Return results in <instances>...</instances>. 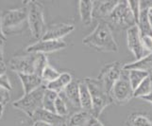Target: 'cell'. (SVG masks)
<instances>
[{"instance_id": "obj_1", "label": "cell", "mask_w": 152, "mask_h": 126, "mask_svg": "<svg viewBox=\"0 0 152 126\" xmlns=\"http://www.w3.org/2000/svg\"><path fill=\"white\" fill-rule=\"evenodd\" d=\"M82 44L101 52H117L118 45L113 29L105 20H100L90 34L82 39Z\"/></svg>"}, {"instance_id": "obj_2", "label": "cell", "mask_w": 152, "mask_h": 126, "mask_svg": "<svg viewBox=\"0 0 152 126\" xmlns=\"http://www.w3.org/2000/svg\"><path fill=\"white\" fill-rule=\"evenodd\" d=\"M28 26V8L25 6L18 9L9 10L2 13V29L6 37L21 33Z\"/></svg>"}, {"instance_id": "obj_3", "label": "cell", "mask_w": 152, "mask_h": 126, "mask_svg": "<svg viewBox=\"0 0 152 126\" xmlns=\"http://www.w3.org/2000/svg\"><path fill=\"white\" fill-rule=\"evenodd\" d=\"M84 81L87 83L92 98V115L98 118L104 111V109L113 103V99L111 96L105 91L97 78L88 77L84 79Z\"/></svg>"}, {"instance_id": "obj_4", "label": "cell", "mask_w": 152, "mask_h": 126, "mask_svg": "<svg viewBox=\"0 0 152 126\" xmlns=\"http://www.w3.org/2000/svg\"><path fill=\"white\" fill-rule=\"evenodd\" d=\"M105 21L109 24L112 29H114L115 30H128L133 26H136L135 19L129 6V2L126 0L118 1L112 13Z\"/></svg>"}, {"instance_id": "obj_5", "label": "cell", "mask_w": 152, "mask_h": 126, "mask_svg": "<svg viewBox=\"0 0 152 126\" xmlns=\"http://www.w3.org/2000/svg\"><path fill=\"white\" fill-rule=\"evenodd\" d=\"M28 8V24L32 37L38 41L43 38L45 32V21L44 6L38 1H25Z\"/></svg>"}, {"instance_id": "obj_6", "label": "cell", "mask_w": 152, "mask_h": 126, "mask_svg": "<svg viewBox=\"0 0 152 126\" xmlns=\"http://www.w3.org/2000/svg\"><path fill=\"white\" fill-rule=\"evenodd\" d=\"M45 85L40 88L30 92L28 94H24L22 98L12 102V106L15 109L25 113L28 117L32 119L35 112L40 108H43V98L45 91Z\"/></svg>"}, {"instance_id": "obj_7", "label": "cell", "mask_w": 152, "mask_h": 126, "mask_svg": "<svg viewBox=\"0 0 152 126\" xmlns=\"http://www.w3.org/2000/svg\"><path fill=\"white\" fill-rule=\"evenodd\" d=\"M133 92L134 91L128 77V72L123 70L121 77L115 83L112 89L111 98L113 102L118 105H124L133 98Z\"/></svg>"}, {"instance_id": "obj_8", "label": "cell", "mask_w": 152, "mask_h": 126, "mask_svg": "<svg viewBox=\"0 0 152 126\" xmlns=\"http://www.w3.org/2000/svg\"><path fill=\"white\" fill-rule=\"evenodd\" d=\"M123 73V66L120 64V62H113L111 64L105 65L97 76V80L100 82L102 86L104 87L110 96H111L112 89L120 77Z\"/></svg>"}, {"instance_id": "obj_9", "label": "cell", "mask_w": 152, "mask_h": 126, "mask_svg": "<svg viewBox=\"0 0 152 126\" xmlns=\"http://www.w3.org/2000/svg\"><path fill=\"white\" fill-rule=\"evenodd\" d=\"M37 54L28 53L26 55L14 56L9 62V67L17 74H34V66Z\"/></svg>"}, {"instance_id": "obj_10", "label": "cell", "mask_w": 152, "mask_h": 126, "mask_svg": "<svg viewBox=\"0 0 152 126\" xmlns=\"http://www.w3.org/2000/svg\"><path fill=\"white\" fill-rule=\"evenodd\" d=\"M66 48V43L62 40H39L29 45L26 51L27 53L48 54L51 52L64 49Z\"/></svg>"}, {"instance_id": "obj_11", "label": "cell", "mask_w": 152, "mask_h": 126, "mask_svg": "<svg viewBox=\"0 0 152 126\" xmlns=\"http://www.w3.org/2000/svg\"><path fill=\"white\" fill-rule=\"evenodd\" d=\"M127 43L129 49L133 53L136 60H139L146 55V50L141 40V33L137 25L127 30Z\"/></svg>"}, {"instance_id": "obj_12", "label": "cell", "mask_w": 152, "mask_h": 126, "mask_svg": "<svg viewBox=\"0 0 152 126\" xmlns=\"http://www.w3.org/2000/svg\"><path fill=\"white\" fill-rule=\"evenodd\" d=\"M74 29H75V26L73 24H67V23L53 24L45 29V32L42 40H61V38L70 34Z\"/></svg>"}, {"instance_id": "obj_13", "label": "cell", "mask_w": 152, "mask_h": 126, "mask_svg": "<svg viewBox=\"0 0 152 126\" xmlns=\"http://www.w3.org/2000/svg\"><path fill=\"white\" fill-rule=\"evenodd\" d=\"M60 95L64 98L67 104L70 103L73 107L81 109L80 99V81H72Z\"/></svg>"}, {"instance_id": "obj_14", "label": "cell", "mask_w": 152, "mask_h": 126, "mask_svg": "<svg viewBox=\"0 0 152 126\" xmlns=\"http://www.w3.org/2000/svg\"><path fill=\"white\" fill-rule=\"evenodd\" d=\"M21 83H22L24 94H28L30 92H32L36 89L40 88L41 86H43L45 82L43 81L42 77L36 75V74H17Z\"/></svg>"}, {"instance_id": "obj_15", "label": "cell", "mask_w": 152, "mask_h": 126, "mask_svg": "<svg viewBox=\"0 0 152 126\" xmlns=\"http://www.w3.org/2000/svg\"><path fill=\"white\" fill-rule=\"evenodd\" d=\"M32 120L33 122L41 120V122H48L54 126H61L66 122L65 118L58 116L56 113L48 111V110H45L44 108H40L39 110H37V111L35 112V114L32 117Z\"/></svg>"}, {"instance_id": "obj_16", "label": "cell", "mask_w": 152, "mask_h": 126, "mask_svg": "<svg viewBox=\"0 0 152 126\" xmlns=\"http://www.w3.org/2000/svg\"><path fill=\"white\" fill-rule=\"evenodd\" d=\"M150 7L149 2L141 1V10H140V16L138 21V28L140 30L141 35H150L152 36V29L149 23L148 18V9Z\"/></svg>"}, {"instance_id": "obj_17", "label": "cell", "mask_w": 152, "mask_h": 126, "mask_svg": "<svg viewBox=\"0 0 152 126\" xmlns=\"http://www.w3.org/2000/svg\"><path fill=\"white\" fill-rule=\"evenodd\" d=\"M143 70L146 71L150 74L152 71V52L146 54L143 58L136 60L132 63H129L123 66V70L129 71V70Z\"/></svg>"}, {"instance_id": "obj_18", "label": "cell", "mask_w": 152, "mask_h": 126, "mask_svg": "<svg viewBox=\"0 0 152 126\" xmlns=\"http://www.w3.org/2000/svg\"><path fill=\"white\" fill-rule=\"evenodd\" d=\"M80 20L84 26H89L93 22L94 17V1L91 0H80L78 2Z\"/></svg>"}, {"instance_id": "obj_19", "label": "cell", "mask_w": 152, "mask_h": 126, "mask_svg": "<svg viewBox=\"0 0 152 126\" xmlns=\"http://www.w3.org/2000/svg\"><path fill=\"white\" fill-rule=\"evenodd\" d=\"M72 81L73 80H72V76L70 73L64 72V73H61V75L58 77L55 81L46 83L45 86L48 89H49V90H52L58 94H60L64 90L65 87L69 85Z\"/></svg>"}, {"instance_id": "obj_20", "label": "cell", "mask_w": 152, "mask_h": 126, "mask_svg": "<svg viewBox=\"0 0 152 126\" xmlns=\"http://www.w3.org/2000/svg\"><path fill=\"white\" fill-rule=\"evenodd\" d=\"M118 1H100L96 6V10H94V16L100 18V20H105L108 18L109 15L112 13L113 9L117 5Z\"/></svg>"}, {"instance_id": "obj_21", "label": "cell", "mask_w": 152, "mask_h": 126, "mask_svg": "<svg viewBox=\"0 0 152 126\" xmlns=\"http://www.w3.org/2000/svg\"><path fill=\"white\" fill-rule=\"evenodd\" d=\"M80 99L81 109L92 113V98L84 79L80 81Z\"/></svg>"}, {"instance_id": "obj_22", "label": "cell", "mask_w": 152, "mask_h": 126, "mask_svg": "<svg viewBox=\"0 0 152 126\" xmlns=\"http://www.w3.org/2000/svg\"><path fill=\"white\" fill-rule=\"evenodd\" d=\"M91 117L92 113L81 109L80 111H77L70 116L66 124L67 126H86Z\"/></svg>"}, {"instance_id": "obj_23", "label": "cell", "mask_w": 152, "mask_h": 126, "mask_svg": "<svg viewBox=\"0 0 152 126\" xmlns=\"http://www.w3.org/2000/svg\"><path fill=\"white\" fill-rule=\"evenodd\" d=\"M127 126H152V119L143 113H133L129 117Z\"/></svg>"}, {"instance_id": "obj_24", "label": "cell", "mask_w": 152, "mask_h": 126, "mask_svg": "<svg viewBox=\"0 0 152 126\" xmlns=\"http://www.w3.org/2000/svg\"><path fill=\"white\" fill-rule=\"evenodd\" d=\"M127 72H128V77H129V83L132 86L133 91L141 85V83H142V82L145 80V79H146L149 76L148 72L143 71V70L134 69V70H129Z\"/></svg>"}, {"instance_id": "obj_25", "label": "cell", "mask_w": 152, "mask_h": 126, "mask_svg": "<svg viewBox=\"0 0 152 126\" xmlns=\"http://www.w3.org/2000/svg\"><path fill=\"white\" fill-rule=\"evenodd\" d=\"M59 94L45 88V91L43 98V108L50 112L55 113V102Z\"/></svg>"}, {"instance_id": "obj_26", "label": "cell", "mask_w": 152, "mask_h": 126, "mask_svg": "<svg viewBox=\"0 0 152 126\" xmlns=\"http://www.w3.org/2000/svg\"><path fill=\"white\" fill-rule=\"evenodd\" d=\"M151 92H152V80L148 76L146 79H145L142 82V83L134 90L133 97L142 99L143 97L148 95Z\"/></svg>"}, {"instance_id": "obj_27", "label": "cell", "mask_w": 152, "mask_h": 126, "mask_svg": "<svg viewBox=\"0 0 152 126\" xmlns=\"http://www.w3.org/2000/svg\"><path fill=\"white\" fill-rule=\"evenodd\" d=\"M55 113L60 117L66 118L69 115V108H68V104L64 98L61 96L59 94V97L57 98L55 102Z\"/></svg>"}, {"instance_id": "obj_28", "label": "cell", "mask_w": 152, "mask_h": 126, "mask_svg": "<svg viewBox=\"0 0 152 126\" xmlns=\"http://www.w3.org/2000/svg\"><path fill=\"white\" fill-rule=\"evenodd\" d=\"M60 75H61V73L48 63V64L46 65V66L45 67L44 71H43V74H42V79H43V81L45 83H51V82L55 81Z\"/></svg>"}, {"instance_id": "obj_29", "label": "cell", "mask_w": 152, "mask_h": 126, "mask_svg": "<svg viewBox=\"0 0 152 126\" xmlns=\"http://www.w3.org/2000/svg\"><path fill=\"white\" fill-rule=\"evenodd\" d=\"M48 64V60L45 54H37L35 61V66H34V74L42 77L43 71Z\"/></svg>"}, {"instance_id": "obj_30", "label": "cell", "mask_w": 152, "mask_h": 126, "mask_svg": "<svg viewBox=\"0 0 152 126\" xmlns=\"http://www.w3.org/2000/svg\"><path fill=\"white\" fill-rule=\"evenodd\" d=\"M129 6L132 10V15L135 19L136 25L138 24L139 16H140V10H141V1L139 0H129Z\"/></svg>"}, {"instance_id": "obj_31", "label": "cell", "mask_w": 152, "mask_h": 126, "mask_svg": "<svg viewBox=\"0 0 152 126\" xmlns=\"http://www.w3.org/2000/svg\"><path fill=\"white\" fill-rule=\"evenodd\" d=\"M141 40L144 48L146 51H148L149 53L152 52V36L150 35H141Z\"/></svg>"}, {"instance_id": "obj_32", "label": "cell", "mask_w": 152, "mask_h": 126, "mask_svg": "<svg viewBox=\"0 0 152 126\" xmlns=\"http://www.w3.org/2000/svg\"><path fill=\"white\" fill-rule=\"evenodd\" d=\"M10 99V91L7 90V89L0 87V104L5 106L9 102Z\"/></svg>"}, {"instance_id": "obj_33", "label": "cell", "mask_w": 152, "mask_h": 126, "mask_svg": "<svg viewBox=\"0 0 152 126\" xmlns=\"http://www.w3.org/2000/svg\"><path fill=\"white\" fill-rule=\"evenodd\" d=\"M0 87H2L4 89H7V90L10 91L12 89V85L10 83V81L7 74H4L0 76Z\"/></svg>"}, {"instance_id": "obj_34", "label": "cell", "mask_w": 152, "mask_h": 126, "mask_svg": "<svg viewBox=\"0 0 152 126\" xmlns=\"http://www.w3.org/2000/svg\"><path fill=\"white\" fill-rule=\"evenodd\" d=\"M86 126H104V125L101 123L100 120L98 119V118L92 115V117L90 118V119H89V122Z\"/></svg>"}, {"instance_id": "obj_35", "label": "cell", "mask_w": 152, "mask_h": 126, "mask_svg": "<svg viewBox=\"0 0 152 126\" xmlns=\"http://www.w3.org/2000/svg\"><path fill=\"white\" fill-rule=\"evenodd\" d=\"M7 37L5 36L4 32H3V29H2V13L0 12V41L6 42Z\"/></svg>"}, {"instance_id": "obj_36", "label": "cell", "mask_w": 152, "mask_h": 126, "mask_svg": "<svg viewBox=\"0 0 152 126\" xmlns=\"http://www.w3.org/2000/svg\"><path fill=\"white\" fill-rule=\"evenodd\" d=\"M7 72V65L3 60H0V76L6 74Z\"/></svg>"}, {"instance_id": "obj_37", "label": "cell", "mask_w": 152, "mask_h": 126, "mask_svg": "<svg viewBox=\"0 0 152 126\" xmlns=\"http://www.w3.org/2000/svg\"><path fill=\"white\" fill-rule=\"evenodd\" d=\"M31 126H54V125L49 124V123L45 122H41V120H36V122H33V123Z\"/></svg>"}, {"instance_id": "obj_38", "label": "cell", "mask_w": 152, "mask_h": 126, "mask_svg": "<svg viewBox=\"0 0 152 126\" xmlns=\"http://www.w3.org/2000/svg\"><path fill=\"white\" fill-rule=\"evenodd\" d=\"M4 45H5V42H3V41H0V60H3Z\"/></svg>"}, {"instance_id": "obj_39", "label": "cell", "mask_w": 152, "mask_h": 126, "mask_svg": "<svg viewBox=\"0 0 152 126\" xmlns=\"http://www.w3.org/2000/svg\"><path fill=\"white\" fill-rule=\"evenodd\" d=\"M142 99H144V101H145V102H149V103L152 104V92L149 93L148 95H146V96L143 97Z\"/></svg>"}, {"instance_id": "obj_40", "label": "cell", "mask_w": 152, "mask_h": 126, "mask_svg": "<svg viewBox=\"0 0 152 126\" xmlns=\"http://www.w3.org/2000/svg\"><path fill=\"white\" fill-rule=\"evenodd\" d=\"M148 18H149V23L152 29V6H150L148 9Z\"/></svg>"}, {"instance_id": "obj_41", "label": "cell", "mask_w": 152, "mask_h": 126, "mask_svg": "<svg viewBox=\"0 0 152 126\" xmlns=\"http://www.w3.org/2000/svg\"><path fill=\"white\" fill-rule=\"evenodd\" d=\"M3 113H4V105L0 104V118L3 116Z\"/></svg>"}, {"instance_id": "obj_42", "label": "cell", "mask_w": 152, "mask_h": 126, "mask_svg": "<svg viewBox=\"0 0 152 126\" xmlns=\"http://www.w3.org/2000/svg\"><path fill=\"white\" fill-rule=\"evenodd\" d=\"M149 77H150V79H151V80H152V71L150 72V74H149Z\"/></svg>"}, {"instance_id": "obj_43", "label": "cell", "mask_w": 152, "mask_h": 126, "mask_svg": "<svg viewBox=\"0 0 152 126\" xmlns=\"http://www.w3.org/2000/svg\"><path fill=\"white\" fill-rule=\"evenodd\" d=\"M61 126H67V124H66V122H65V123H64V124H62Z\"/></svg>"}, {"instance_id": "obj_44", "label": "cell", "mask_w": 152, "mask_h": 126, "mask_svg": "<svg viewBox=\"0 0 152 126\" xmlns=\"http://www.w3.org/2000/svg\"></svg>"}]
</instances>
